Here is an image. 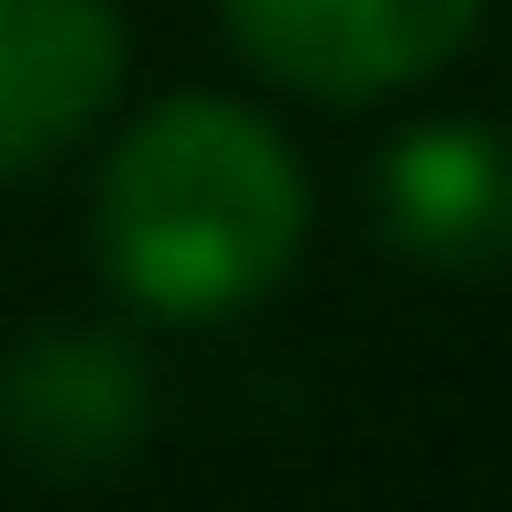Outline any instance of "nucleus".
I'll return each mask as SVG.
<instances>
[{
  "label": "nucleus",
  "mask_w": 512,
  "mask_h": 512,
  "mask_svg": "<svg viewBox=\"0 0 512 512\" xmlns=\"http://www.w3.org/2000/svg\"><path fill=\"white\" fill-rule=\"evenodd\" d=\"M240 55L306 99H382L458 55L480 0H218Z\"/></svg>",
  "instance_id": "nucleus-2"
},
{
  "label": "nucleus",
  "mask_w": 512,
  "mask_h": 512,
  "mask_svg": "<svg viewBox=\"0 0 512 512\" xmlns=\"http://www.w3.org/2000/svg\"><path fill=\"white\" fill-rule=\"evenodd\" d=\"M120 11L109 0H0V186L66 153L120 88Z\"/></svg>",
  "instance_id": "nucleus-3"
},
{
  "label": "nucleus",
  "mask_w": 512,
  "mask_h": 512,
  "mask_svg": "<svg viewBox=\"0 0 512 512\" xmlns=\"http://www.w3.org/2000/svg\"><path fill=\"white\" fill-rule=\"evenodd\" d=\"M142 425H153V382L120 338L44 327L0 360V447H22L33 469H99Z\"/></svg>",
  "instance_id": "nucleus-4"
},
{
  "label": "nucleus",
  "mask_w": 512,
  "mask_h": 512,
  "mask_svg": "<svg viewBox=\"0 0 512 512\" xmlns=\"http://www.w3.org/2000/svg\"><path fill=\"white\" fill-rule=\"evenodd\" d=\"M382 218L414 262H502L512 251V142L480 120H425L382 153Z\"/></svg>",
  "instance_id": "nucleus-5"
},
{
  "label": "nucleus",
  "mask_w": 512,
  "mask_h": 512,
  "mask_svg": "<svg viewBox=\"0 0 512 512\" xmlns=\"http://www.w3.org/2000/svg\"><path fill=\"white\" fill-rule=\"evenodd\" d=\"M306 240V175L295 153L229 99H164L99 186L109 284L153 316H229L284 284Z\"/></svg>",
  "instance_id": "nucleus-1"
}]
</instances>
